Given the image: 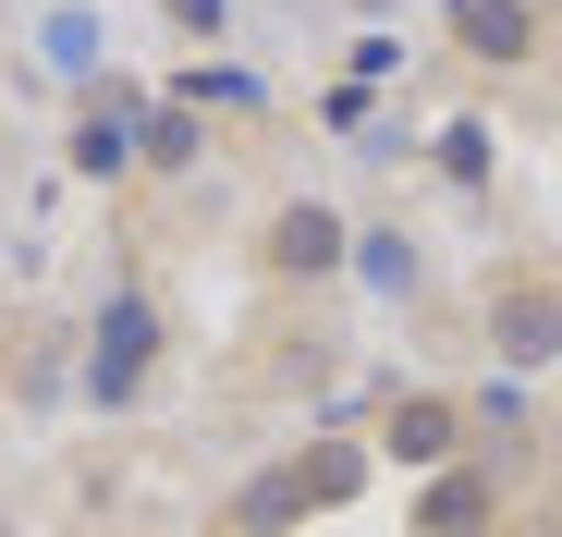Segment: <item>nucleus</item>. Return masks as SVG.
I'll list each match as a JSON object with an SVG mask.
<instances>
[{
	"label": "nucleus",
	"instance_id": "nucleus-11",
	"mask_svg": "<svg viewBox=\"0 0 562 537\" xmlns=\"http://www.w3.org/2000/svg\"><path fill=\"white\" fill-rule=\"evenodd\" d=\"M221 525H233V537H281V525H306V501H294V477L269 465V477H245V489H233V513H221Z\"/></svg>",
	"mask_w": 562,
	"mask_h": 537
},
{
	"label": "nucleus",
	"instance_id": "nucleus-9",
	"mask_svg": "<svg viewBox=\"0 0 562 537\" xmlns=\"http://www.w3.org/2000/svg\"><path fill=\"white\" fill-rule=\"evenodd\" d=\"M502 525V477L464 453V465H440L428 489H416V537H490Z\"/></svg>",
	"mask_w": 562,
	"mask_h": 537
},
{
	"label": "nucleus",
	"instance_id": "nucleus-5",
	"mask_svg": "<svg viewBox=\"0 0 562 537\" xmlns=\"http://www.w3.org/2000/svg\"><path fill=\"white\" fill-rule=\"evenodd\" d=\"M452 49L490 73H526L550 49V0H452Z\"/></svg>",
	"mask_w": 562,
	"mask_h": 537
},
{
	"label": "nucleus",
	"instance_id": "nucleus-12",
	"mask_svg": "<svg viewBox=\"0 0 562 537\" xmlns=\"http://www.w3.org/2000/svg\"><path fill=\"white\" fill-rule=\"evenodd\" d=\"M490 171H502L490 123H440V184H490Z\"/></svg>",
	"mask_w": 562,
	"mask_h": 537
},
{
	"label": "nucleus",
	"instance_id": "nucleus-6",
	"mask_svg": "<svg viewBox=\"0 0 562 537\" xmlns=\"http://www.w3.org/2000/svg\"><path fill=\"white\" fill-rule=\"evenodd\" d=\"M135 111H147V99H123V85L99 73V99H86V111H74V135H61L74 184H135Z\"/></svg>",
	"mask_w": 562,
	"mask_h": 537
},
{
	"label": "nucleus",
	"instance_id": "nucleus-7",
	"mask_svg": "<svg viewBox=\"0 0 562 537\" xmlns=\"http://www.w3.org/2000/svg\"><path fill=\"white\" fill-rule=\"evenodd\" d=\"M0 391L13 403H61L74 391V330L61 318H0Z\"/></svg>",
	"mask_w": 562,
	"mask_h": 537
},
{
	"label": "nucleus",
	"instance_id": "nucleus-4",
	"mask_svg": "<svg viewBox=\"0 0 562 537\" xmlns=\"http://www.w3.org/2000/svg\"><path fill=\"white\" fill-rule=\"evenodd\" d=\"M367 453L404 465V477H440V465L477 453V439H464V403H452V391H392V403H380V427H367Z\"/></svg>",
	"mask_w": 562,
	"mask_h": 537
},
{
	"label": "nucleus",
	"instance_id": "nucleus-2",
	"mask_svg": "<svg viewBox=\"0 0 562 537\" xmlns=\"http://www.w3.org/2000/svg\"><path fill=\"white\" fill-rule=\"evenodd\" d=\"M477 330H490V354L514 379H538L550 354H562V268L550 256H502L490 282H477Z\"/></svg>",
	"mask_w": 562,
	"mask_h": 537
},
{
	"label": "nucleus",
	"instance_id": "nucleus-10",
	"mask_svg": "<svg viewBox=\"0 0 562 537\" xmlns=\"http://www.w3.org/2000/svg\"><path fill=\"white\" fill-rule=\"evenodd\" d=\"M196 159H209V123L183 111V99H147V111H135V171L171 184V171H196Z\"/></svg>",
	"mask_w": 562,
	"mask_h": 537
},
{
	"label": "nucleus",
	"instance_id": "nucleus-13",
	"mask_svg": "<svg viewBox=\"0 0 562 537\" xmlns=\"http://www.w3.org/2000/svg\"><path fill=\"white\" fill-rule=\"evenodd\" d=\"M355 282H380V294H416V244H404V232H355Z\"/></svg>",
	"mask_w": 562,
	"mask_h": 537
},
{
	"label": "nucleus",
	"instance_id": "nucleus-15",
	"mask_svg": "<svg viewBox=\"0 0 562 537\" xmlns=\"http://www.w3.org/2000/svg\"><path fill=\"white\" fill-rule=\"evenodd\" d=\"M159 13H171L183 37H233V0H159Z\"/></svg>",
	"mask_w": 562,
	"mask_h": 537
},
{
	"label": "nucleus",
	"instance_id": "nucleus-14",
	"mask_svg": "<svg viewBox=\"0 0 562 537\" xmlns=\"http://www.w3.org/2000/svg\"><path fill=\"white\" fill-rule=\"evenodd\" d=\"M37 37H49V61H61V73H111V49H99V13H49Z\"/></svg>",
	"mask_w": 562,
	"mask_h": 537
},
{
	"label": "nucleus",
	"instance_id": "nucleus-8",
	"mask_svg": "<svg viewBox=\"0 0 562 537\" xmlns=\"http://www.w3.org/2000/svg\"><path fill=\"white\" fill-rule=\"evenodd\" d=\"M367 465H380V453H367L355 427H318L306 453H281V477H294V501H306V513H342V501H367Z\"/></svg>",
	"mask_w": 562,
	"mask_h": 537
},
{
	"label": "nucleus",
	"instance_id": "nucleus-1",
	"mask_svg": "<svg viewBox=\"0 0 562 537\" xmlns=\"http://www.w3.org/2000/svg\"><path fill=\"white\" fill-rule=\"evenodd\" d=\"M159 354H171V318H159L147 282H123V294H99V318L74 330V391L99 415H135L159 391Z\"/></svg>",
	"mask_w": 562,
	"mask_h": 537
},
{
	"label": "nucleus",
	"instance_id": "nucleus-3",
	"mask_svg": "<svg viewBox=\"0 0 562 537\" xmlns=\"http://www.w3.org/2000/svg\"><path fill=\"white\" fill-rule=\"evenodd\" d=\"M257 268H269V282H342V268H355V220L330 208V196H281L269 220H257Z\"/></svg>",
	"mask_w": 562,
	"mask_h": 537
}]
</instances>
